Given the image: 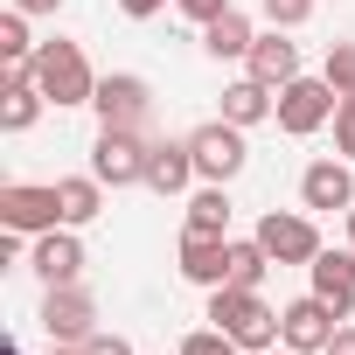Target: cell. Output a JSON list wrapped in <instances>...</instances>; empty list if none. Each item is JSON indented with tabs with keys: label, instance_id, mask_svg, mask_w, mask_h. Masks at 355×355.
<instances>
[{
	"label": "cell",
	"instance_id": "obj_1",
	"mask_svg": "<svg viewBox=\"0 0 355 355\" xmlns=\"http://www.w3.org/2000/svg\"><path fill=\"white\" fill-rule=\"evenodd\" d=\"M209 327H223L244 355L279 348V313H272L251 286H216V293H209Z\"/></svg>",
	"mask_w": 355,
	"mask_h": 355
},
{
	"label": "cell",
	"instance_id": "obj_2",
	"mask_svg": "<svg viewBox=\"0 0 355 355\" xmlns=\"http://www.w3.org/2000/svg\"><path fill=\"white\" fill-rule=\"evenodd\" d=\"M35 84H42V98L63 112V105H91L98 98V70H91V56L77 49V42H42L35 49Z\"/></svg>",
	"mask_w": 355,
	"mask_h": 355
},
{
	"label": "cell",
	"instance_id": "obj_3",
	"mask_svg": "<svg viewBox=\"0 0 355 355\" xmlns=\"http://www.w3.org/2000/svg\"><path fill=\"white\" fill-rule=\"evenodd\" d=\"M146 132H132V125H98V139H91V174L105 189H132V182H146Z\"/></svg>",
	"mask_w": 355,
	"mask_h": 355
},
{
	"label": "cell",
	"instance_id": "obj_4",
	"mask_svg": "<svg viewBox=\"0 0 355 355\" xmlns=\"http://www.w3.org/2000/svg\"><path fill=\"white\" fill-rule=\"evenodd\" d=\"M189 153H196V174H202V182H237V174H244V160H251L244 125H230V119L196 125V132H189Z\"/></svg>",
	"mask_w": 355,
	"mask_h": 355
},
{
	"label": "cell",
	"instance_id": "obj_5",
	"mask_svg": "<svg viewBox=\"0 0 355 355\" xmlns=\"http://www.w3.org/2000/svg\"><path fill=\"white\" fill-rule=\"evenodd\" d=\"M334 327H341V313H334L320 293H306V300H286V306H279V348H293V355H327Z\"/></svg>",
	"mask_w": 355,
	"mask_h": 355
},
{
	"label": "cell",
	"instance_id": "obj_6",
	"mask_svg": "<svg viewBox=\"0 0 355 355\" xmlns=\"http://www.w3.org/2000/svg\"><path fill=\"white\" fill-rule=\"evenodd\" d=\"M334 84L327 77H293L286 91H279V132H293V139H313L327 119H334Z\"/></svg>",
	"mask_w": 355,
	"mask_h": 355
},
{
	"label": "cell",
	"instance_id": "obj_7",
	"mask_svg": "<svg viewBox=\"0 0 355 355\" xmlns=\"http://www.w3.org/2000/svg\"><path fill=\"white\" fill-rule=\"evenodd\" d=\"M251 237L272 251V265H313V258H320V230H313V216H300V209H265Z\"/></svg>",
	"mask_w": 355,
	"mask_h": 355
},
{
	"label": "cell",
	"instance_id": "obj_8",
	"mask_svg": "<svg viewBox=\"0 0 355 355\" xmlns=\"http://www.w3.org/2000/svg\"><path fill=\"white\" fill-rule=\"evenodd\" d=\"M91 112H98V125H132V132H146L153 84H146V77H132V70H112V77H98V98H91Z\"/></svg>",
	"mask_w": 355,
	"mask_h": 355
},
{
	"label": "cell",
	"instance_id": "obj_9",
	"mask_svg": "<svg viewBox=\"0 0 355 355\" xmlns=\"http://www.w3.org/2000/svg\"><path fill=\"white\" fill-rule=\"evenodd\" d=\"M42 327H49V341H70V348H84L98 334V300L84 293V279L42 293Z\"/></svg>",
	"mask_w": 355,
	"mask_h": 355
},
{
	"label": "cell",
	"instance_id": "obj_10",
	"mask_svg": "<svg viewBox=\"0 0 355 355\" xmlns=\"http://www.w3.org/2000/svg\"><path fill=\"white\" fill-rule=\"evenodd\" d=\"M56 223H63V196L56 189H35V182H8V189H0V230L42 237Z\"/></svg>",
	"mask_w": 355,
	"mask_h": 355
},
{
	"label": "cell",
	"instance_id": "obj_11",
	"mask_svg": "<svg viewBox=\"0 0 355 355\" xmlns=\"http://www.w3.org/2000/svg\"><path fill=\"white\" fill-rule=\"evenodd\" d=\"M28 265H35L42 286H77V279H84V237H77L70 223H56V230H42V237L28 244Z\"/></svg>",
	"mask_w": 355,
	"mask_h": 355
},
{
	"label": "cell",
	"instance_id": "obj_12",
	"mask_svg": "<svg viewBox=\"0 0 355 355\" xmlns=\"http://www.w3.org/2000/svg\"><path fill=\"white\" fill-rule=\"evenodd\" d=\"M182 279L216 293L230 286V237H209V230H182Z\"/></svg>",
	"mask_w": 355,
	"mask_h": 355
},
{
	"label": "cell",
	"instance_id": "obj_13",
	"mask_svg": "<svg viewBox=\"0 0 355 355\" xmlns=\"http://www.w3.org/2000/svg\"><path fill=\"white\" fill-rule=\"evenodd\" d=\"M42 84H35V63H8V84H0V132H28L42 119Z\"/></svg>",
	"mask_w": 355,
	"mask_h": 355
},
{
	"label": "cell",
	"instance_id": "obj_14",
	"mask_svg": "<svg viewBox=\"0 0 355 355\" xmlns=\"http://www.w3.org/2000/svg\"><path fill=\"white\" fill-rule=\"evenodd\" d=\"M189 182H202L189 139H153V146H146V182H139V189H153V196H182Z\"/></svg>",
	"mask_w": 355,
	"mask_h": 355
},
{
	"label": "cell",
	"instance_id": "obj_15",
	"mask_svg": "<svg viewBox=\"0 0 355 355\" xmlns=\"http://www.w3.org/2000/svg\"><path fill=\"white\" fill-rule=\"evenodd\" d=\"M300 202L306 209H355V174H348V160H313L306 174H300Z\"/></svg>",
	"mask_w": 355,
	"mask_h": 355
},
{
	"label": "cell",
	"instance_id": "obj_16",
	"mask_svg": "<svg viewBox=\"0 0 355 355\" xmlns=\"http://www.w3.org/2000/svg\"><path fill=\"white\" fill-rule=\"evenodd\" d=\"M306 279H313V293H320L341 320L355 313V251H327V244H320V258L306 265Z\"/></svg>",
	"mask_w": 355,
	"mask_h": 355
},
{
	"label": "cell",
	"instance_id": "obj_17",
	"mask_svg": "<svg viewBox=\"0 0 355 355\" xmlns=\"http://www.w3.org/2000/svg\"><path fill=\"white\" fill-rule=\"evenodd\" d=\"M244 63H251V77H258V84H272V91H286V84L300 77V49L286 42V28H279V35H258Z\"/></svg>",
	"mask_w": 355,
	"mask_h": 355
},
{
	"label": "cell",
	"instance_id": "obj_18",
	"mask_svg": "<svg viewBox=\"0 0 355 355\" xmlns=\"http://www.w3.org/2000/svg\"><path fill=\"white\" fill-rule=\"evenodd\" d=\"M223 119L230 125H265V119H279V98H272V84H258V77H244V84H230L223 91Z\"/></svg>",
	"mask_w": 355,
	"mask_h": 355
},
{
	"label": "cell",
	"instance_id": "obj_19",
	"mask_svg": "<svg viewBox=\"0 0 355 355\" xmlns=\"http://www.w3.org/2000/svg\"><path fill=\"white\" fill-rule=\"evenodd\" d=\"M56 196H63V223L70 230H84V223L105 216V182H98V174H63Z\"/></svg>",
	"mask_w": 355,
	"mask_h": 355
},
{
	"label": "cell",
	"instance_id": "obj_20",
	"mask_svg": "<svg viewBox=\"0 0 355 355\" xmlns=\"http://www.w3.org/2000/svg\"><path fill=\"white\" fill-rule=\"evenodd\" d=\"M251 42H258V28H251V15H216L209 28H202V49L216 56V63H230V56H251Z\"/></svg>",
	"mask_w": 355,
	"mask_h": 355
},
{
	"label": "cell",
	"instance_id": "obj_21",
	"mask_svg": "<svg viewBox=\"0 0 355 355\" xmlns=\"http://www.w3.org/2000/svg\"><path fill=\"white\" fill-rule=\"evenodd\" d=\"M189 230L230 237V182H202V189L189 196Z\"/></svg>",
	"mask_w": 355,
	"mask_h": 355
},
{
	"label": "cell",
	"instance_id": "obj_22",
	"mask_svg": "<svg viewBox=\"0 0 355 355\" xmlns=\"http://www.w3.org/2000/svg\"><path fill=\"white\" fill-rule=\"evenodd\" d=\"M265 272H272V251L258 244V237H230V286H265Z\"/></svg>",
	"mask_w": 355,
	"mask_h": 355
},
{
	"label": "cell",
	"instance_id": "obj_23",
	"mask_svg": "<svg viewBox=\"0 0 355 355\" xmlns=\"http://www.w3.org/2000/svg\"><path fill=\"white\" fill-rule=\"evenodd\" d=\"M35 35H28V15L21 8H8V15H0V63H35Z\"/></svg>",
	"mask_w": 355,
	"mask_h": 355
},
{
	"label": "cell",
	"instance_id": "obj_24",
	"mask_svg": "<svg viewBox=\"0 0 355 355\" xmlns=\"http://www.w3.org/2000/svg\"><path fill=\"white\" fill-rule=\"evenodd\" d=\"M320 77L334 84V98H355V42H327V70Z\"/></svg>",
	"mask_w": 355,
	"mask_h": 355
},
{
	"label": "cell",
	"instance_id": "obj_25",
	"mask_svg": "<svg viewBox=\"0 0 355 355\" xmlns=\"http://www.w3.org/2000/svg\"><path fill=\"white\" fill-rule=\"evenodd\" d=\"M182 355H244L223 327H196V334H182Z\"/></svg>",
	"mask_w": 355,
	"mask_h": 355
},
{
	"label": "cell",
	"instance_id": "obj_26",
	"mask_svg": "<svg viewBox=\"0 0 355 355\" xmlns=\"http://www.w3.org/2000/svg\"><path fill=\"white\" fill-rule=\"evenodd\" d=\"M258 8H265L272 28H300V21L313 15V0H258Z\"/></svg>",
	"mask_w": 355,
	"mask_h": 355
},
{
	"label": "cell",
	"instance_id": "obj_27",
	"mask_svg": "<svg viewBox=\"0 0 355 355\" xmlns=\"http://www.w3.org/2000/svg\"><path fill=\"white\" fill-rule=\"evenodd\" d=\"M334 146H341V160H355V98L334 105Z\"/></svg>",
	"mask_w": 355,
	"mask_h": 355
},
{
	"label": "cell",
	"instance_id": "obj_28",
	"mask_svg": "<svg viewBox=\"0 0 355 355\" xmlns=\"http://www.w3.org/2000/svg\"><path fill=\"white\" fill-rule=\"evenodd\" d=\"M174 8H182L189 21H202V28H209L216 15H230V0H174Z\"/></svg>",
	"mask_w": 355,
	"mask_h": 355
},
{
	"label": "cell",
	"instance_id": "obj_29",
	"mask_svg": "<svg viewBox=\"0 0 355 355\" xmlns=\"http://www.w3.org/2000/svg\"><path fill=\"white\" fill-rule=\"evenodd\" d=\"M84 355H132V341H125V334H105V327H98V334L84 341Z\"/></svg>",
	"mask_w": 355,
	"mask_h": 355
},
{
	"label": "cell",
	"instance_id": "obj_30",
	"mask_svg": "<svg viewBox=\"0 0 355 355\" xmlns=\"http://www.w3.org/2000/svg\"><path fill=\"white\" fill-rule=\"evenodd\" d=\"M119 8H125V15H132V21H153V15H160V8H167V0H119Z\"/></svg>",
	"mask_w": 355,
	"mask_h": 355
},
{
	"label": "cell",
	"instance_id": "obj_31",
	"mask_svg": "<svg viewBox=\"0 0 355 355\" xmlns=\"http://www.w3.org/2000/svg\"><path fill=\"white\" fill-rule=\"evenodd\" d=\"M327 355H355V327H348V320L334 327V341H327Z\"/></svg>",
	"mask_w": 355,
	"mask_h": 355
},
{
	"label": "cell",
	"instance_id": "obj_32",
	"mask_svg": "<svg viewBox=\"0 0 355 355\" xmlns=\"http://www.w3.org/2000/svg\"><path fill=\"white\" fill-rule=\"evenodd\" d=\"M15 8H21V15H56L63 0H15Z\"/></svg>",
	"mask_w": 355,
	"mask_h": 355
},
{
	"label": "cell",
	"instance_id": "obj_33",
	"mask_svg": "<svg viewBox=\"0 0 355 355\" xmlns=\"http://www.w3.org/2000/svg\"><path fill=\"white\" fill-rule=\"evenodd\" d=\"M49 355H84V348H70V341H56V348H49Z\"/></svg>",
	"mask_w": 355,
	"mask_h": 355
},
{
	"label": "cell",
	"instance_id": "obj_34",
	"mask_svg": "<svg viewBox=\"0 0 355 355\" xmlns=\"http://www.w3.org/2000/svg\"><path fill=\"white\" fill-rule=\"evenodd\" d=\"M348 251H355V209H348Z\"/></svg>",
	"mask_w": 355,
	"mask_h": 355
},
{
	"label": "cell",
	"instance_id": "obj_35",
	"mask_svg": "<svg viewBox=\"0 0 355 355\" xmlns=\"http://www.w3.org/2000/svg\"><path fill=\"white\" fill-rule=\"evenodd\" d=\"M0 355H21V348H15V341H0Z\"/></svg>",
	"mask_w": 355,
	"mask_h": 355
},
{
	"label": "cell",
	"instance_id": "obj_36",
	"mask_svg": "<svg viewBox=\"0 0 355 355\" xmlns=\"http://www.w3.org/2000/svg\"><path fill=\"white\" fill-rule=\"evenodd\" d=\"M265 355H293V348H265Z\"/></svg>",
	"mask_w": 355,
	"mask_h": 355
}]
</instances>
